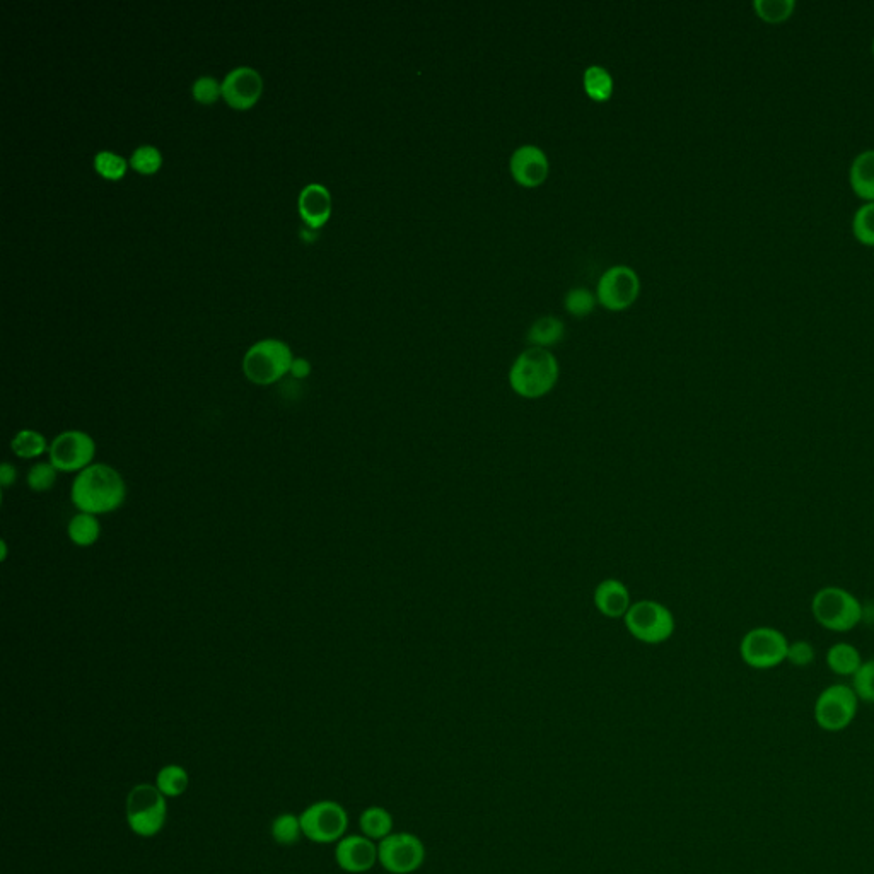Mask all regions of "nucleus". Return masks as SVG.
I'll return each mask as SVG.
<instances>
[{
  "label": "nucleus",
  "instance_id": "obj_1",
  "mask_svg": "<svg viewBox=\"0 0 874 874\" xmlns=\"http://www.w3.org/2000/svg\"><path fill=\"white\" fill-rule=\"evenodd\" d=\"M127 482L117 468L108 463H93L77 473L70 487V501L77 513L106 516L115 513L127 501Z\"/></svg>",
  "mask_w": 874,
  "mask_h": 874
},
{
  "label": "nucleus",
  "instance_id": "obj_2",
  "mask_svg": "<svg viewBox=\"0 0 874 874\" xmlns=\"http://www.w3.org/2000/svg\"><path fill=\"white\" fill-rule=\"evenodd\" d=\"M559 379V362L542 347H531L519 354L509 371V385L519 397L535 400L554 390Z\"/></svg>",
  "mask_w": 874,
  "mask_h": 874
},
{
  "label": "nucleus",
  "instance_id": "obj_3",
  "mask_svg": "<svg viewBox=\"0 0 874 874\" xmlns=\"http://www.w3.org/2000/svg\"><path fill=\"white\" fill-rule=\"evenodd\" d=\"M811 615L828 632H851L863 622L864 606L849 589L825 586L811 598Z\"/></svg>",
  "mask_w": 874,
  "mask_h": 874
},
{
  "label": "nucleus",
  "instance_id": "obj_4",
  "mask_svg": "<svg viewBox=\"0 0 874 874\" xmlns=\"http://www.w3.org/2000/svg\"><path fill=\"white\" fill-rule=\"evenodd\" d=\"M292 352L284 342L267 338L251 345L243 357V373L251 383L274 385L291 371Z\"/></svg>",
  "mask_w": 874,
  "mask_h": 874
},
{
  "label": "nucleus",
  "instance_id": "obj_5",
  "mask_svg": "<svg viewBox=\"0 0 874 874\" xmlns=\"http://www.w3.org/2000/svg\"><path fill=\"white\" fill-rule=\"evenodd\" d=\"M158 787L137 784L127 798V823L139 837L151 839L163 830L168 818V805Z\"/></svg>",
  "mask_w": 874,
  "mask_h": 874
},
{
  "label": "nucleus",
  "instance_id": "obj_6",
  "mask_svg": "<svg viewBox=\"0 0 874 874\" xmlns=\"http://www.w3.org/2000/svg\"><path fill=\"white\" fill-rule=\"evenodd\" d=\"M789 642L782 630L760 625L741 637L740 656L752 670H774L786 663Z\"/></svg>",
  "mask_w": 874,
  "mask_h": 874
},
{
  "label": "nucleus",
  "instance_id": "obj_7",
  "mask_svg": "<svg viewBox=\"0 0 874 874\" xmlns=\"http://www.w3.org/2000/svg\"><path fill=\"white\" fill-rule=\"evenodd\" d=\"M859 699L851 685L834 683L823 688L818 694L813 706V719L816 726L827 733H840L849 728L857 711H859Z\"/></svg>",
  "mask_w": 874,
  "mask_h": 874
},
{
  "label": "nucleus",
  "instance_id": "obj_8",
  "mask_svg": "<svg viewBox=\"0 0 874 874\" xmlns=\"http://www.w3.org/2000/svg\"><path fill=\"white\" fill-rule=\"evenodd\" d=\"M630 636L644 644H661L675 634L676 622L670 608L658 601L642 600L630 606L624 617Z\"/></svg>",
  "mask_w": 874,
  "mask_h": 874
},
{
  "label": "nucleus",
  "instance_id": "obj_9",
  "mask_svg": "<svg viewBox=\"0 0 874 874\" xmlns=\"http://www.w3.org/2000/svg\"><path fill=\"white\" fill-rule=\"evenodd\" d=\"M98 453L94 437L86 431L69 429L62 431L50 441L48 461L59 473H81L91 467Z\"/></svg>",
  "mask_w": 874,
  "mask_h": 874
},
{
  "label": "nucleus",
  "instance_id": "obj_10",
  "mask_svg": "<svg viewBox=\"0 0 874 874\" xmlns=\"http://www.w3.org/2000/svg\"><path fill=\"white\" fill-rule=\"evenodd\" d=\"M303 835L316 844H332L345 837L349 816L337 801H316L299 816Z\"/></svg>",
  "mask_w": 874,
  "mask_h": 874
},
{
  "label": "nucleus",
  "instance_id": "obj_11",
  "mask_svg": "<svg viewBox=\"0 0 874 874\" xmlns=\"http://www.w3.org/2000/svg\"><path fill=\"white\" fill-rule=\"evenodd\" d=\"M426 847L412 834H391L378 845V861L391 874H410L424 864Z\"/></svg>",
  "mask_w": 874,
  "mask_h": 874
},
{
  "label": "nucleus",
  "instance_id": "obj_12",
  "mask_svg": "<svg viewBox=\"0 0 874 874\" xmlns=\"http://www.w3.org/2000/svg\"><path fill=\"white\" fill-rule=\"evenodd\" d=\"M639 291L641 282L636 272L625 265H617L606 270L598 282V301L612 311H622L636 303Z\"/></svg>",
  "mask_w": 874,
  "mask_h": 874
},
{
  "label": "nucleus",
  "instance_id": "obj_13",
  "mask_svg": "<svg viewBox=\"0 0 874 874\" xmlns=\"http://www.w3.org/2000/svg\"><path fill=\"white\" fill-rule=\"evenodd\" d=\"M335 861L345 873H366L378 861V847L366 835H345L335 847Z\"/></svg>",
  "mask_w": 874,
  "mask_h": 874
},
{
  "label": "nucleus",
  "instance_id": "obj_14",
  "mask_svg": "<svg viewBox=\"0 0 874 874\" xmlns=\"http://www.w3.org/2000/svg\"><path fill=\"white\" fill-rule=\"evenodd\" d=\"M262 93V77L250 67L231 70L222 82V96L238 110L250 108Z\"/></svg>",
  "mask_w": 874,
  "mask_h": 874
},
{
  "label": "nucleus",
  "instance_id": "obj_15",
  "mask_svg": "<svg viewBox=\"0 0 874 874\" xmlns=\"http://www.w3.org/2000/svg\"><path fill=\"white\" fill-rule=\"evenodd\" d=\"M511 175L523 187L542 185L548 176V159L537 146H521L511 156Z\"/></svg>",
  "mask_w": 874,
  "mask_h": 874
},
{
  "label": "nucleus",
  "instance_id": "obj_16",
  "mask_svg": "<svg viewBox=\"0 0 874 874\" xmlns=\"http://www.w3.org/2000/svg\"><path fill=\"white\" fill-rule=\"evenodd\" d=\"M330 210H332V199L327 188L318 183H311L303 188V192L299 195V214L309 228L323 226L330 217Z\"/></svg>",
  "mask_w": 874,
  "mask_h": 874
},
{
  "label": "nucleus",
  "instance_id": "obj_17",
  "mask_svg": "<svg viewBox=\"0 0 874 874\" xmlns=\"http://www.w3.org/2000/svg\"><path fill=\"white\" fill-rule=\"evenodd\" d=\"M595 605L598 612L605 617H625L632 606L630 605L629 589L618 579H605L596 586Z\"/></svg>",
  "mask_w": 874,
  "mask_h": 874
},
{
  "label": "nucleus",
  "instance_id": "obj_18",
  "mask_svg": "<svg viewBox=\"0 0 874 874\" xmlns=\"http://www.w3.org/2000/svg\"><path fill=\"white\" fill-rule=\"evenodd\" d=\"M849 185L863 202H874V149H864L852 159Z\"/></svg>",
  "mask_w": 874,
  "mask_h": 874
},
{
  "label": "nucleus",
  "instance_id": "obj_19",
  "mask_svg": "<svg viewBox=\"0 0 874 874\" xmlns=\"http://www.w3.org/2000/svg\"><path fill=\"white\" fill-rule=\"evenodd\" d=\"M863 661L861 651L851 642H835L828 647L827 654H825V665L837 676L852 678L863 665Z\"/></svg>",
  "mask_w": 874,
  "mask_h": 874
},
{
  "label": "nucleus",
  "instance_id": "obj_20",
  "mask_svg": "<svg viewBox=\"0 0 874 874\" xmlns=\"http://www.w3.org/2000/svg\"><path fill=\"white\" fill-rule=\"evenodd\" d=\"M67 537L76 547H93L101 538L100 518L88 513L74 514L67 525Z\"/></svg>",
  "mask_w": 874,
  "mask_h": 874
},
{
  "label": "nucleus",
  "instance_id": "obj_21",
  "mask_svg": "<svg viewBox=\"0 0 874 874\" xmlns=\"http://www.w3.org/2000/svg\"><path fill=\"white\" fill-rule=\"evenodd\" d=\"M50 443L47 437L35 429H21L16 432L11 441V451L21 460H38L48 455Z\"/></svg>",
  "mask_w": 874,
  "mask_h": 874
},
{
  "label": "nucleus",
  "instance_id": "obj_22",
  "mask_svg": "<svg viewBox=\"0 0 874 874\" xmlns=\"http://www.w3.org/2000/svg\"><path fill=\"white\" fill-rule=\"evenodd\" d=\"M359 827H361L362 835H366L371 840L386 839L391 835L393 830V818L390 813L381 808V806H369L368 810L362 811L359 818Z\"/></svg>",
  "mask_w": 874,
  "mask_h": 874
},
{
  "label": "nucleus",
  "instance_id": "obj_23",
  "mask_svg": "<svg viewBox=\"0 0 874 874\" xmlns=\"http://www.w3.org/2000/svg\"><path fill=\"white\" fill-rule=\"evenodd\" d=\"M190 775L181 765H164L156 775V787L166 798H180L187 793Z\"/></svg>",
  "mask_w": 874,
  "mask_h": 874
},
{
  "label": "nucleus",
  "instance_id": "obj_24",
  "mask_svg": "<svg viewBox=\"0 0 874 874\" xmlns=\"http://www.w3.org/2000/svg\"><path fill=\"white\" fill-rule=\"evenodd\" d=\"M564 333H566V328L559 318L543 316L531 325L530 332H528V342L543 349L548 345L559 344L560 340L564 338Z\"/></svg>",
  "mask_w": 874,
  "mask_h": 874
},
{
  "label": "nucleus",
  "instance_id": "obj_25",
  "mask_svg": "<svg viewBox=\"0 0 874 874\" xmlns=\"http://www.w3.org/2000/svg\"><path fill=\"white\" fill-rule=\"evenodd\" d=\"M798 2L796 0H755L753 11L758 19L767 24L786 23L796 12Z\"/></svg>",
  "mask_w": 874,
  "mask_h": 874
},
{
  "label": "nucleus",
  "instance_id": "obj_26",
  "mask_svg": "<svg viewBox=\"0 0 874 874\" xmlns=\"http://www.w3.org/2000/svg\"><path fill=\"white\" fill-rule=\"evenodd\" d=\"M584 89L588 93L591 100L603 103L612 98L613 94V79L608 70L603 69L600 65H591L584 72Z\"/></svg>",
  "mask_w": 874,
  "mask_h": 874
},
{
  "label": "nucleus",
  "instance_id": "obj_27",
  "mask_svg": "<svg viewBox=\"0 0 874 874\" xmlns=\"http://www.w3.org/2000/svg\"><path fill=\"white\" fill-rule=\"evenodd\" d=\"M852 234L864 246H874V202H863L852 216Z\"/></svg>",
  "mask_w": 874,
  "mask_h": 874
},
{
  "label": "nucleus",
  "instance_id": "obj_28",
  "mask_svg": "<svg viewBox=\"0 0 874 874\" xmlns=\"http://www.w3.org/2000/svg\"><path fill=\"white\" fill-rule=\"evenodd\" d=\"M57 478H59V470L53 467L50 461H38L26 475V484L36 494H45L55 487Z\"/></svg>",
  "mask_w": 874,
  "mask_h": 874
},
{
  "label": "nucleus",
  "instance_id": "obj_29",
  "mask_svg": "<svg viewBox=\"0 0 874 874\" xmlns=\"http://www.w3.org/2000/svg\"><path fill=\"white\" fill-rule=\"evenodd\" d=\"M301 835H303V828H301L299 816L292 815V813L279 815L272 823V837L277 844L289 847V845L296 844L301 839Z\"/></svg>",
  "mask_w": 874,
  "mask_h": 874
},
{
  "label": "nucleus",
  "instance_id": "obj_30",
  "mask_svg": "<svg viewBox=\"0 0 874 874\" xmlns=\"http://www.w3.org/2000/svg\"><path fill=\"white\" fill-rule=\"evenodd\" d=\"M851 687L859 702L874 704V659L863 661L861 668L851 678Z\"/></svg>",
  "mask_w": 874,
  "mask_h": 874
},
{
  "label": "nucleus",
  "instance_id": "obj_31",
  "mask_svg": "<svg viewBox=\"0 0 874 874\" xmlns=\"http://www.w3.org/2000/svg\"><path fill=\"white\" fill-rule=\"evenodd\" d=\"M94 166L108 180H118L127 171V161L115 152L101 151L94 158Z\"/></svg>",
  "mask_w": 874,
  "mask_h": 874
},
{
  "label": "nucleus",
  "instance_id": "obj_32",
  "mask_svg": "<svg viewBox=\"0 0 874 874\" xmlns=\"http://www.w3.org/2000/svg\"><path fill=\"white\" fill-rule=\"evenodd\" d=\"M595 294L586 287H576L567 292L566 309L574 316H588L595 309Z\"/></svg>",
  "mask_w": 874,
  "mask_h": 874
},
{
  "label": "nucleus",
  "instance_id": "obj_33",
  "mask_svg": "<svg viewBox=\"0 0 874 874\" xmlns=\"http://www.w3.org/2000/svg\"><path fill=\"white\" fill-rule=\"evenodd\" d=\"M161 161H163V156L154 146L137 147L130 158V164L134 166V169L140 173H146V175L158 171Z\"/></svg>",
  "mask_w": 874,
  "mask_h": 874
},
{
  "label": "nucleus",
  "instance_id": "obj_34",
  "mask_svg": "<svg viewBox=\"0 0 874 874\" xmlns=\"http://www.w3.org/2000/svg\"><path fill=\"white\" fill-rule=\"evenodd\" d=\"M815 659V646L810 641L799 639V641L789 642V649H787V663L789 665L796 666V668H808L815 663Z\"/></svg>",
  "mask_w": 874,
  "mask_h": 874
},
{
  "label": "nucleus",
  "instance_id": "obj_35",
  "mask_svg": "<svg viewBox=\"0 0 874 874\" xmlns=\"http://www.w3.org/2000/svg\"><path fill=\"white\" fill-rule=\"evenodd\" d=\"M193 98L200 103H214L222 94V84L214 77H199L192 88Z\"/></svg>",
  "mask_w": 874,
  "mask_h": 874
},
{
  "label": "nucleus",
  "instance_id": "obj_36",
  "mask_svg": "<svg viewBox=\"0 0 874 874\" xmlns=\"http://www.w3.org/2000/svg\"><path fill=\"white\" fill-rule=\"evenodd\" d=\"M16 480H18V468L14 467L12 463H2V467H0V485H2V490L9 489L12 485L16 484Z\"/></svg>",
  "mask_w": 874,
  "mask_h": 874
},
{
  "label": "nucleus",
  "instance_id": "obj_37",
  "mask_svg": "<svg viewBox=\"0 0 874 874\" xmlns=\"http://www.w3.org/2000/svg\"><path fill=\"white\" fill-rule=\"evenodd\" d=\"M309 373H311V364H309L306 359H303V357H299V359H294V361H292L291 371H289V374H291L292 378H308Z\"/></svg>",
  "mask_w": 874,
  "mask_h": 874
},
{
  "label": "nucleus",
  "instance_id": "obj_38",
  "mask_svg": "<svg viewBox=\"0 0 874 874\" xmlns=\"http://www.w3.org/2000/svg\"><path fill=\"white\" fill-rule=\"evenodd\" d=\"M0 547H2V554H0V560H2V562H6L7 555H9V548H7L6 540H2V542H0Z\"/></svg>",
  "mask_w": 874,
  "mask_h": 874
},
{
  "label": "nucleus",
  "instance_id": "obj_39",
  "mask_svg": "<svg viewBox=\"0 0 874 874\" xmlns=\"http://www.w3.org/2000/svg\"><path fill=\"white\" fill-rule=\"evenodd\" d=\"M871 53H873V59H874V36H873V41H871Z\"/></svg>",
  "mask_w": 874,
  "mask_h": 874
}]
</instances>
